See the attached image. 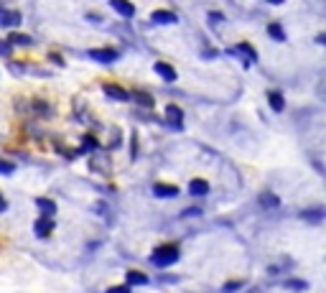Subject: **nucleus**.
Segmentation results:
<instances>
[{
    "label": "nucleus",
    "instance_id": "2",
    "mask_svg": "<svg viewBox=\"0 0 326 293\" xmlns=\"http://www.w3.org/2000/svg\"><path fill=\"white\" fill-rule=\"evenodd\" d=\"M34 232H36L39 240L51 237V232H54V219H51V217H39L36 224H34Z\"/></svg>",
    "mask_w": 326,
    "mask_h": 293
},
{
    "label": "nucleus",
    "instance_id": "17",
    "mask_svg": "<svg viewBox=\"0 0 326 293\" xmlns=\"http://www.w3.org/2000/svg\"><path fill=\"white\" fill-rule=\"evenodd\" d=\"M133 100H135L138 105H143V107H153V97L145 94V92H133Z\"/></svg>",
    "mask_w": 326,
    "mask_h": 293
},
{
    "label": "nucleus",
    "instance_id": "22",
    "mask_svg": "<svg viewBox=\"0 0 326 293\" xmlns=\"http://www.w3.org/2000/svg\"><path fill=\"white\" fill-rule=\"evenodd\" d=\"M285 288L288 290H306V283L303 280H285Z\"/></svg>",
    "mask_w": 326,
    "mask_h": 293
},
{
    "label": "nucleus",
    "instance_id": "24",
    "mask_svg": "<svg viewBox=\"0 0 326 293\" xmlns=\"http://www.w3.org/2000/svg\"><path fill=\"white\" fill-rule=\"evenodd\" d=\"M0 54H3V56H11V54H13L11 41H0Z\"/></svg>",
    "mask_w": 326,
    "mask_h": 293
},
{
    "label": "nucleus",
    "instance_id": "5",
    "mask_svg": "<svg viewBox=\"0 0 326 293\" xmlns=\"http://www.w3.org/2000/svg\"><path fill=\"white\" fill-rule=\"evenodd\" d=\"M89 56H92L94 61L110 64V61H115V59H117V51H115V49H92V51H89Z\"/></svg>",
    "mask_w": 326,
    "mask_h": 293
},
{
    "label": "nucleus",
    "instance_id": "7",
    "mask_svg": "<svg viewBox=\"0 0 326 293\" xmlns=\"http://www.w3.org/2000/svg\"><path fill=\"white\" fill-rule=\"evenodd\" d=\"M155 72L160 74V79H166V82H174L176 79V69L171 64H166V61H158L155 64Z\"/></svg>",
    "mask_w": 326,
    "mask_h": 293
},
{
    "label": "nucleus",
    "instance_id": "28",
    "mask_svg": "<svg viewBox=\"0 0 326 293\" xmlns=\"http://www.w3.org/2000/svg\"><path fill=\"white\" fill-rule=\"evenodd\" d=\"M6 209H8V202L3 199V194H0V212H6Z\"/></svg>",
    "mask_w": 326,
    "mask_h": 293
},
{
    "label": "nucleus",
    "instance_id": "15",
    "mask_svg": "<svg viewBox=\"0 0 326 293\" xmlns=\"http://www.w3.org/2000/svg\"><path fill=\"white\" fill-rule=\"evenodd\" d=\"M0 23H3L6 28H16V26L21 23V16H18V13H6L3 18H0Z\"/></svg>",
    "mask_w": 326,
    "mask_h": 293
},
{
    "label": "nucleus",
    "instance_id": "18",
    "mask_svg": "<svg viewBox=\"0 0 326 293\" xmlns=\"http://www.w3.org/2000/svg\"><path fill=\"white\" fill-rule=\"evenodd\" d=\"M268 34H270L275 41H285V34H283V28H280L278 23H270V26H268Z\"/></svg>",
    "mask_w": 326,
    "mask_h": 293
},
{
    "label": "nucleus",
    "instance_id": "9",
    "mask_svg": "<svg viewBox=\"0 0 326 293\" xmlns=\"http://www.w3.org/2000/svg\"><path fill=\"white\" fill-rule=\"evenodd\" d=\"M36 207L41 209V217H54V212H56V204L51 202V199H36Z\"/></svg>",
    "mask_w": 326,
    "mask_h": 293
},
{
    "label": "nucleus",
    "instance_id": "11",
    "mask_svg": "<svg viewBox=\"0 0 326 293\" xmlns=\"http://www.w3.org/2000/svg\"><path fill=\"white\" fill-rule=\"evenodd\" d=\"M268 102H270V107H273L275 112H280V110L285 107V100H283L280 92H268Z\"/></svg>",
    "mask_w": 326,
    "mask_h": 293
},
{
    "label": "nucleus",
    "instance_id": "20",
    "mask_svg": "<svg viewBox=\"0 0 326 293\" xmlns=\"http://www.w3.org/2000/svg\"><path fill=\"white\" fill-rule=\"evenodd\" d=\"M237 51H245L250 61H252V59H257V51H255V49H252L250 44H240V46H237Z\"/></svg>",
    "mask_w": 326,
    "mask_h": 293
},
{
    "label": "nucleus",
    "instance_id": "16",
    "mask_svg": "<svg viewBox=\"0 0 326 293\" xmlns=\"http://www.w3.org/2000/svg\"><path fill=\"white\" fill-rule=\"evenodd\" d=\"M8 41L16 46H31V36H23V34H8Z\"/></svg>",
    "mask_w": 326,
    "mask_h": 293
},
{
    "label": "nucleus",
    "instance_id": "21",
    "mask_svg": "<svg viewBox=\"0 0 326 293\" xmlns=\"http://www.w3.org/2000/svg\"><path fill=\"white\" fill-rule=\"evenodd\" d=\"M321 214H323L321 209H316V212H313V209H308V212H303V219H308V222H318V219H321Z\"/></svg>",
    "mask_w": 326,
    "mask_h": 293
},
{
    "label": "nucleus",
    "instance_id": "23",
    "mask_svg": "<svg viewBox=\"0 0 326 293\" xmlns=\"http://www.w3.org/2000/svg\"><path fill=\"white\" fill-rule=\"evenodd\" d=\"M13 169H16V166H13L11 161H3V158H0V174H13Z\"/></svg>",
    "mask_w": 326,
    "mask_h": 293
},
{
    "label": "nucleus",
    "instance_id": "4",
    "mask_svg": "<svg viewBox=\"0 0 326 293\" xmlns=\"http://www.w3.org/2000/svg\"><path fill=\"white\" fill-rule=\"evenodd\" d=\"M176 21L179 18L171 11H155V13H150V23H155V26H166V23H176Z\"/></svg>",
    "mask_w": 326,
    "mask_h": 293
},
{
    "label": "nucleus",
    "instance_id": "12",
    "mask_svg": "<svg viewBox=\"0 0 326 293\" xmlns=\"http://www.w3.org/2000/svg\"><path fill=\"white\" fill-rule=\"evenodd\" d=\"M166 115H169V122H171V125L181 127V115H184V112H181L176 105H169V107H166Z\"/></svg>",
    "mask_w": 326,
    "mask_h": 293
},
{
    "label": "nucleus",
    "instance_id": "10",
    "mask_svg": "<svg viewBox=\"0 0 326 293\" xmlns=\"http://www.w3.org/2000/svg\"><path fill=\"white\" fill-rule=\"evenodd\" d=\"M125 278H127V285H148V275L140 270H130Z\"/></svg>",
    "mask_w": 326,
    "mask_h": 293
},
{
    "label": "nucleus",
    "instance_id": "8",
    "mask_svg": "<svg viewBox=\"0 0 326 293\" xmlns=\"http://www.w3.org/2000/svg\"><path fill=\"white\" fill-rule=\"evenodd\" d=\"M189 191H191V197H207L209 194V184L204 179H194L189 184Z\"/></svg>",
    "mask_w": 326,
    "mask_h": 293
},
{
    "label": "nucleus",
    "instance_id": "25",
    "mask_svg": "<svg viewBox=\"0 0 326 293\" xmlns=\"http://www.w3.org/2000/svg\"><path fill=\"white\" fill-rule=\"evenodd\" d=\"M107 293H130V285H112L107 288Z\"/></svg>",
    "mask_w": 326,
    "mask_h": 293
},
{
    "label": "nucleus",
    "instance_id": "1",
    "mask_svg": "<svg viewBox=\"0 0 326 293\" xmlns=\"http://www.w3.org/2000/svg\"><path fill=\"white\" fill-rule=\"evenodd\" d=\"M176 260H179V247H176V245H160V247H155L153 255H150V263H153L155 268H169V265H174Z\"/></svg>",
    "mask_w": 326,
    "mask_h": 293
},
{
    "label": "nucleus",
    "instance_id": "19",
    "mask_svg": "<svg viewBox=\"0 0 326 293\" xmlns=\"http://www.w3.org/2000/svg\"><path fill=\"white\" fill-rule=\"evenodd\" d=\"M242 285H245L242 280H230V283H224V288H222V290H224V293H237Z\"/></svg>",
    "mask_w": 326,
    "mask_h": 293
},
{
    "label": "nucleus",
    "instance_id": "27",
    "mask_svg": "<svg viewBox=\"0 0 326 293\" xmlns=\"http://www.w3.org/2000/svg\"><path fill=\"white\" fill-rule=\"evenodd\" d=\"M199 214H202L199 209H186V212H184L181 217H199Z\"/></svg>",
    "mask_w": 326,
    "mask_h": 293
},
{
    "label": "nucleus",
    "instance_id": "29",
    "mask_svg": "<svg viewBox=\"0 0 326 293\" xmlns=\"http://www.w3.org/2000/svg\"><path fill=\"white\" fill-rule=\"evenodd\" d=\"M268 3H273V6H280V3H283V0H268Z\"/></svg>",
    "mask_w": 326,
    "mask_h": 293
},
{
    "label": "nucleus",
    "instance_id": "14",
    "mask_svg": "<svg viewBox=\"0 0 326 293\" xmlns=\"http://www.w3.org/2000/svg\"><path fill=\"white\" fill-rule=\"evenodd\" d=\"M278 204H280V199L275 194H263L260 197V207H265V209H275Z\"/></svg>",
    "mask_w": 326,
    "mask_h": 293
},
{
    "label": "nucleus",
    "instance_id": "3",
    "mask_svg": "<svg viewBox=\"0 0 326 293\" xmlns=\"http://www.w3.org/2000/svg\"><path fill=\"white\" fill-rule=\"evenodd\" d=\"M112 11H117L122 18H133L135 16V6L130 3V0H110Z\"/></svg>",
    "mask_w": 326,
    "mask_h": 293
},
{
    "label": "nucleus",
    "instance_id": "13",
    "mask_svg": "<svg viewBox=\"0 0 326 293\" xmlns=\"http://www.w3.org/2000/svg\"><path fill=\"white\" fill-rule=\"evenodd\" d=\"M105 92H107L110 97L120 100V102H125V100H127V92H125V89H120V87H115V84H105Z\"/></svg>",
    "mask_w": 326,
    "mask_h": 293
},
{
    "label": "nucleus",
    "instance_id": "26",
    "mask_svg": "<svg viewBox=\"0 0 326 293\" xmlns=\"http://www.w3.org/2000/svg\"><path fill=\"white\" fill-rule=\"evenodd\" d=\"M84 148H97V140L94 138H84Z\"/></svg>",
    "mask_w": 326,
    "mask_h": 293
},
{
    "label": "nucleus",
    "instance_id": "6",
    "mask_svg": "<svg viewBox=\"0 0 326 293\" xmlns=\"http://www.w3.org/2000/svg\"><path fill=\"white\" fill-rule=\"evenodd\" d=\"M153 194L160 197V199H174V197H179V189L174 184H155L153 186Z\"/></svg>",
    "mask_w": 326,
    "mask_h": 293
}]
</instances>
